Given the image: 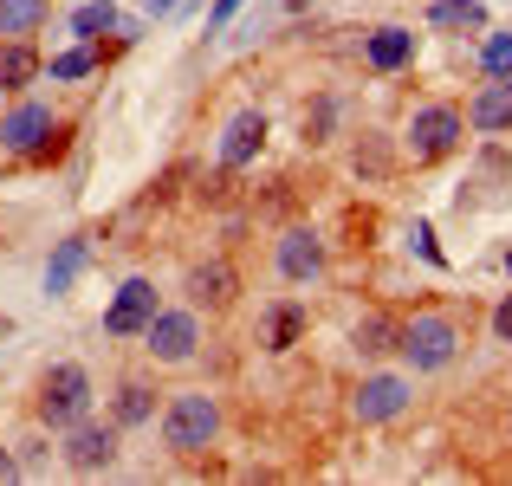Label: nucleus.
I'll list each match as a JSON object with an SVG mask.
<instances>
[{"instance_id":"nucleus-24","label":"nucleus","mask_w":512,"mask_h":486,"mask_svg":"<svg viewBox=\"0 0 512 486\" xmlns=\"http://www.w3.org/2000/svg\"><path fill=\"white\" fill-rule=\"evenodd\" d=\"M91 65H98V52H91V46H78V52H59V59H52V78H85Z\"/></svg>"},{"instance_id":"nucleus-15","label":"nucleus","mask_w":512,"mask_h":486,"mask_svg":"<svg viewBox=\"0 0 512 486\" xmlns=\"http://www.w3.org/2000/svg\"><path fill=\"white\" fill-rule=\"evenodd\" d=\"M46 26V0H0V39H26Z\"/></svg>"},{"instance_id":"nucleus-4","label":"nucleus","mask_w":512,"mask_h":486,"mask_svg":"<svg viewBox=\"0 0 512 486\" xmlns=\"http://www.w3.org/2000/svg\"><path fill=\"white\" fill-rule=\"evenodd\" d=\"M201 344V324L195 312H156L150 324H143V350H150L156 363H188Z\"/></svg>"},{"instance_id":"nucleus-13","label":"nucleus","mask_w":512,"mask_h":486,"mask_svg":"<svg viewBox=\"0 0 512 486\" xmlns=\"http://www.w3.org/2000/svg\"><path fill=\"white\" fill-rule=\"evenodd\" d=\"M409 52H415V33H409V26H376L370 46H363V59H370L376 72H402V65H409Z\"/></svg>"},{"instance_id":"nucleus-25","label":"nucleus","mask_w":512,"mask_h":486,"mask_svg":"<svg viewBox=\"0 0 512 486\" xmlns=\"http://www.w3.org/2000/svg\"><path fill=\"white\" fill-rule=\"evenodd\" d=\"M325 124H331V104H312V111H305V137L325 143Z\"/></svg>"},{"instance_id":"nucleus-9","label":"nucleus","mask_w":512,"mask_h":486,"mask_svg":"<svg viewBox=\"0 0 512 486\" xmlns=\"http://www.w3.org/2000/svg\"><path fill=\"white\" fill-rule=\"evenodd\" d=\"M318 266H325L318 234L312 227H286V234H279V273L286 279H318Z\"/></svg>"},{"instance_id":"nucleus-12","label":"nucleus","mask_w":512,"mask_h":486,"mask_svg":"<svg viewBox=\"0 0 512 486\" xmlns=\"http://www.w3.org/2000/svg\"><path fill=\"white\" fill-rule=\"evenodd\" d=\"M260 143H266V117L260 111H240L234 124H227V137H221V162H227V169H240V162L260 156Z\"/></svg>"},{"instance_id":"nucleus-30","label":"nucleus","mask_w":512,"mask_h":486,"mask_svg":"<svg viewBox=\"0 0 512 486\" xmlns=\"http://www.w3.org/2000/svg\"><path fill=\"white\" fill-rule=\"evenodd\" d=\"M175 7V0H150V13H169Z\"/></svg>"},{"instance_id":"nucleus-26","label":"nucleus","mask_w":512,"mask_h":486,"mask_svg":"<svg viewBox=\"0 0 512 486\" xmlns=\"http://www.w3.org/2000/svg\"><path fill=\"white\" fill-rule=\"evenodd\" d=\"M493 331H500V344H512V292L500 299V312H493Z\"/></svg>"},{"instance_id":"nucleus-20","label":"nucleus","mask_w":512,"mask_h":486,"mask_svg":"<svg viewBox=\"0 0 512 486\" xmlns=\"http://www.w3.org/2000/svg\"><path fill=\"white\" fill-rule=\"evenodd\" d=\"M299 331H305L299 305H273V312H266V350H292V344H299Z\"/></svg>"},{"instance_id":"nucleus-7","label":"nucleus","mask_w":512,"mask_h":486,"mask_svg":"<svg viewBox=\"0 0 512 486\" xmlns=\"http://www.w3.org/2000/svg\"><path fill=\"white\" fill-rule=\"evenodd\" d=\"M409 409V383L402 376H363V389L350 396V415L357 422H396Z\"/></svg>"},{"instance_id":"nucleus-29","label":"nucleus","mask_w":512,"mask_h":486,"mask_svg":"<svg viewBox=\"0 0 512 486\" xmlns=\"http://www.w3.org/2000/svg\"><path fill=\"white\" fill-rule=\"evenodd\" d=\"M7 474H13V454H7V448H0V480H7Z\"/></svg>"},{"instance_id":"nucleus-21","label":"nucleus","mask_w":512,"mask_h":486,"mask_svg":"<svg viewBox=\"0 0 512 486\" xmlns=\"http://www.w3.org/2000/svg\"><path fill=\"white\" fill-rule=\"evenodd\" d=\"M72 33H85V39H98V33H117V13H111V0H91V7H78V13H72Z\"/></svg>"},{"instance_id":"nucleus-27","label":"nucleus","mask_w":512,"mask_h":486,"mask_svg":"<svg viewBox=\"0 0 512 486\" xmlns=\"http://www.w3.org/2000/svg\"><path fill=\"white\" fill-rule=\"evenodd\" d=\"M409 240H415V247H422V260H435V266H441V247H435V234H428V227H415Z\"/></svg>"},{"instance_id":"nucleus-16","label":"nucleus","mask_w":512,"mask_h":486,"mask_svg":"<svg viewBox=\"0 0 512 486\" xmlns=\"http://www.w3.org/2000/svg\"><path fill=\"white\" fill-rule=\"evenodd\" d=\"M428 20L448 26V33H480V26H487V7H480V0H435Z\"/></svg>"},{"instance_id":"nucleus-22","label":"nucleus","mask_w":512,"mask_h":486,"mask_svg":"<svg viewBox=\"0 0 512 486\" xmlns=\"http://www.w3.org/2000/svg\"><path fill=\"white\" fill-rule=\"evenodd\" d=\"M389 344H396V324H389L383 312L357 324V350H363V357H376V350H389Z\"/></svg>"},{"instance_id":"nucleus-28","label":"nucleus","mask_w":512,"mask_h":486,"mask_svg":"<svg viewBox=\"0 0 512 486\" xmlns=\"http://www.w3.org/2000/svg\"><path fill=\"white\" fill-rule=\"evenodd\" d=\"M234 7H240V0H214V13H208V26H227V20H234Z\"/></svg>"},{"instance_id":"nucleus-10","label":"nucleus","mask_w":512,"mask_h":486,"mask_svg":"<svg viewBox=\"0 0 512 486\" xmlns=\"http://www.w3.org/2000/svg\"><path fill=\"white\" fill-rule=\"evenodd\" d=\"M467 124L474 130H512V78H487L467 104Z\"/></svg>"},{"instance_id":"nucleus-3","label":"nucleus","mask_w":512,"mask_h":486,"mask_svg":"<svg viewBox=\"0 0 512 486\" xmlns=\"http://www.w3.org/2000/svg\"><path fill=\"white\" fill-rule=\"evenodd\" d=\"M91 415V376L78 370V363H59V370L46 376V389H39V422L52 428H72Z\"/></svg>"},{"instance_id":"nucleus-1","label":"nucleus","mask_w":512,"mask_h":486,"mask_svg":"<svg viewBox=\"0 0 512 486\" xmlns=\"http://www.w3.org/2000/svg\"><path fill=\"white\" fill-rule=\"evenodd\" d=\"M214 435H221V402L208 389H188V396H175L163 409V441L175 454H201Z\"/></svg>"},{"instance_id":"nucleus-14","label":"nucleus","mask_w":512,"mask_h":486,"mask_svg":"<svg viewBox=\"0 0 512 486\" xmlns=\"http://www.w3.org/2000/svg\"><path fill=\"white\" fill-rule=\"evenodd\" d=\"M188 292H195V305H214V312H221L227 299H234V266H195V273H188Z\"/></svg>"},{"instance_id":"nucleus-2","label":"nucleus","mask_w":512,"mask_h":486,"mask_svg":"<svg viewBox=\"0 0 512 486\" xmlns=\"http://www.w3.org/2000/svg\"><path fill=\"white\" fill-rule=\"evenodd\" d=\"M396 350L409 357V370H441V363H454V350H461V331L441 312H415L409 324H396Z\"/></svg>"},{"instance_id":"nucleus-6","label":"nucleus","mask_w":512,"mask_h":486,"mask_svg":"<svg viewBox=\"0 0 512 486\" xmlns=\"http://www.w3.org/2000/svg\"><path fill=\"white\" fill-rule=\"evenodd\" d=\"M117 461V422H72V435H65V467L72 474H98V467Z\"/></svg>"},{"instance_id":"nucleus-8","label":"nucleus","mask_w":512,"mask_h":486,"mask_svg":"<svg viewBox=\"0 0 512 486\" xmlns=\"http://www.w3.org/2000/svg\"><path fill=\"white\" fill-rule=\"evenodd\" d=\"M150 318H156V286L150 279H130V286L111 299V312H104V331L111 337H143Z\"/></svg>"},{"instance_id":"nucleus-17","label":"nucleus","mask_w":512,"mask_h":486,"mask_svg":"<svg viewBox=\"0 0 512 486\" xmlns=\"http://www.w3.org/2000/svg\"><path fill=\"white\" fill-rule=\"evenodd\" d=\"M33 72H39V52L26 46V39H7V46H0V91H20Z\"/></svg>"},{"instance_id":"nucleus-19","label":"nucleus","mask_w":512,"mask_h":486,"mask_svg":"<svg viewBox=\"0 0 512 486\" xmlns=\"http://www.w3.org/2000/svg\"><path fill=\"white\" fill-rule=\"evenodd\" d=\"M156 415V389L150 383H124L117 389V428H137V422H150Z\"/></svg>"},{"instance_id":"nucleus-18","label":"nucleus","mask_w":512,"mask_h":486,"mask_svg":"<svg viewBox=\"0 0 512 486\" xmlns=\"http://www.w3.org/2000/svg\"><path fill=\"white\" fill-rule=\"evenodd\" d=\"M85 260H91V240H65V247L52 253V266H46V292H65L78 273H85Z\"/></svg>"},{"instance_id":"nucleus-11","label":"nucleus","mask_w":512,"mask_h":486,"mask_svg":"<svg viewBox=\"0 0 512 486\" xmlns=\"http://www.w3.org/2000/svg\"><path fill=\"white\" fill-rule=\"evenodd\" d=\"M52 130V111L46 104H20V111L0 124V150H13V156H33V143Z\"/></svg>"},{"instance_id":"nucleus-5","label":"nucleus","mask_w":512,"mask_h":486,"mask_svg":"<svg viewBox=\"0 0 512 486\" xmlns=\"http://www.w3.org/2000/svg\"><path fill=\"white\" fill-rule=\"evenodd\" d=\"M461 130H467V117L454 111V104H422V111L409 117V150L415 156H448L454 143H461Z\"/></svg>"},{"instance_id":"nucleus-23","label":"nucleus","mask_w":512,"mask_h":486,"mask_svg":"<svg viewBox=\"0 0 512 486\" xmlns=\"http://www.w3.org/2000/svg\"><path fill=\"white\" fill-rule=\"evenodd\" d=\"M480 65H487V78H512V33H487Z\"/></svg>"}]
</instances>
